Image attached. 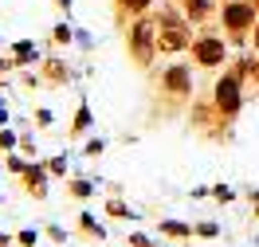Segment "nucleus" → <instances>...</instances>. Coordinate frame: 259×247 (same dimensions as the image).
Here are the masks:
<instances>
[{
	"mask_svg": "<svg viewBox=\"0 0 259 247\" xmlns=\"http://www.w3.org/2000/svg\"><path fill=\"white\" fill-rule=\"evenodd\" d=\"M157 86H161V98H165V102H173V106L189 102V98H193V67L185 63V59L169 63V67L161 71Z\"/></svg>",
	"mask_w": 259,
	"mask_h": 247,
	"instance_id": "nucleus-4",
	"label": "nucleus"
},
{
	"mask_svg": "<svg viewBox=\"0 0 259 247\" xmlns=\"http://www.w3.org/2000/svg\"><path fill=\"white\" fill-rule=\"evenodd\" d=\"M91 126H95V114H91V102H87V98H79V110H75L71 126H67V141H79V137H87V133H91Z\"/></svg>",
	"mask_w": 259,
	"mask_h": 247,
	"instance_id": "nucleus-9",
	"label": "nucleus"
},
{
	"mask_svg": "<svg viewBox=\"0 0 259 247\" xmlns=\"http://www.w3.org/2000/svg\"><path fill=\"white\" fill-rule=\"evenodd\" d=\"M236 196H240V192H236L232 184H212V200H216V204H232Z\"/></svg>",
	"mask_w": 259,
	"mask_h": 247,
	"instance_id": "nucleus-25",
	"label": "nucleus"
},
{
	"mask_svg": "<svg viewBox=\"0 0 259 247\" xmlns=\"http://www.w3.org/2000/svg\"><path fill=\"white\" fill-rule=\"evenodd\" d=\"M181 12L189 24H208L216 12V0H181Z\"/></svg>",
	"mask_w": 259,
	"mask_h": 247,
	"instance_id": "nucleus-11",
	"label": "nucleus"
},
{
	"mask_svg": "<svg viewBox=\"0 0 259 247\" xmlns=\"http://www.w3.org/2000/svg\"><path fill=\"white\" fill-rule=\"evenodd\" d=\"M126 51L130 63L138 71H149L153 59H157V16H134V24L126 28Z\"/></svg>",
	"mask_w": 259,
	"mask_h": 247,
	"instance_id": "nucleus-1",
	"label": "nucleus"
},
{
	"mask_svg": "<svg viewBox=\"0 0 259 247\" xmlns=\"http://www.w3.org/2000/svg\"><path fill=\"white\" fill-rule=\"evenodd\" d=\"M44 235H48V239H51L55 247H63L67 239H71V231H67L63 224H44Z\"/></svg>",
	"mask_w": 259,
	"mask_h": 247,
	"instance_id": "nucleus-23",
	"label": "nucleus"
},
{
	"mask_svg": "<svg viewBox=\"0 0 259 247\" xmlns=\"http://www.w3.org/2000/svg\"><path fill=\"white\" fill-rule=\"evenodd\" d=\"M126 243H130V247H161L157 239H153V235H146V231H130Z\"/></svg>",
	"mask_w": 259,
	"mask_h": 247,
	"instance_id": "nucleus-27",
	"label": "nucleus"
},
{
	"mask_svg": "<svg viewBox=\"0 0 259 247\" xmlns=\"http://www.w3.org/2000/svg\"><path fill=\"white\" fill-rule=\"evenodd\" d=\"M75 235H82V239H98V243H102V239H106V228L91 216V208H82V212L75 216Z\"/></svg>",
	"mask_w": 259,
	"mask_h": 247,
	"instance_id": "nucleus-12",
	"label": "nucleus"
},
{
	"mask_svg": "<svg viewBox=\"0 0 259 247\" xmlns=\"http://www.w3.org/2000/svg\"><path fill=\"white\" fill-rule=\"evenodd\" d=\"M232 71H236L243 82H255L259 86V55H240V59L232 63Z\"/></svg>",
	"mask_w": 259,
	"mask_h": 247,
	"instance_id": "nucleus-15",
	"label": "nucleus"
},
{
	"mask_svg": "<svg viewBox=\"0 0 259 247\" xmlns=\"http://www.w3.org/2000/svg\"><path fill=\"white\" fill-rule=\"evenodd\" d=\"M35 71H39V82H44V86H67V82H75V67L67 63L63 55H48Z\"/></svg>",
	"mask_w": 259,
	"mask_h": 247,
	"instance_id": "nucleus-6",
	"label": "nucleus"
},
{
	"mask_svg": "<svg viewBox=\"0 0 259 247\" xmlns=\"http://www.w3.org/2000/svg\"><path fill=\"white\" fill-rule=\"evenodd\" d=\"M16 149H20V133L12 126H4L0 130V153H16Z\"/></svg>",
	"mask_w": 259,
	"mask_h": 247,
	"instance_id": "nucleus-22",
	"label": "nucleus"
},
{
	"mask_svg": "<svg viewBox=\"0 0 259 247\" xmlns=\"http://www.w3.org/2000/svg\"><path fill=\"white\" fill-rule=\"evenodd\" d=\"M251 4H255V12H259V0H251Z\"/></svg>",
	"mask_w": 259,
	"mask_h": 247,
	"instance_id": "nucleus-35",
	"label": "nucleus"
},
{
	"mask_svg": "<svg viewBox=\"0 0 259 247\" xmlns=\"http://www.w3.org/2000/svg\"><path fill=\"white\" fill-rule=\"evenodd\" d=\"M0 173H4V161H0Z\"/></svg>",
	"mask_w": 259,
	"mask_h": 247,
	"instance_id": "nucleus-36",
	"label": "nucleus"
},
{
	"mask_svg": "<svg viewBox=\"0 0 259 247\" xmlns=\"http://www.w3.org/2000/svg\"><path fill=\"white\" fill-rule=\"evenodd\" d=\"M251 212H255V220H259V200H251Z\"/></svg>",
	"mask_w": 259,
	"mask_h": 247,
	"instance_id": "nucleus-34",
	"label": "nucleus"
},
{
	"mask_svg": "<svg viewBox=\"0 0 259 247\" xmlns=\"http://www.w3.org/2000/svg\"><path fill=\"white\" fill-rule=\"evenodd\" d=\"M12 59H16L20 67H39L44 63V59H39V47H35V39H16V43H12Z\"/></svg>",
	"mask_w": 259,
	"mask_h": 247,
	"instance_id": "nucleus-13",
	"label": "nucleus"
},
{
	"mask_svg": "<svg viewBox=\"0 0 259 247\" xmlns=\"http://www.w3.org/2000/svg\"><path fill=\"white\" fill-rule=\"evenodd\" d=\"M28 157H24V153H4V169H8V173H12V177H20V173H24V169H28Z\"/></svg>",
	"mask_w": 259,
	"mask_h": 247,
	"instance_id": "nucleus-21",
	"label": "nucleus"
},
{
	"mask_svg": "<svg viewBox=\"0 0 259 247\" xmlns=\"http://www.w3.org/2000/svg\"><path fill=\"white\" fill-rule=\"evenodd\" d=\"M259 12L251 0H228L224 8H220V24H224V35L232 39V43H243L247 39V32L259 24Z\"/></svg>",
	"mask_w": 259,
	"mask_h": 247,
	"instance_id": "nucleus-3",
	"label": "nucleus"
},
{
	"mask_svg": "<svg viewBox=\"0 0 259 247\" xmlns=\"http://www.w3.org/2000/svg\"><path fill=\"white\" fill-rule=\"evenodd\" d=\"M251 51H255V55H259V24H255V28H251Z\"/></svg>",
	"mask_w": 259,
	"mask_h": 247,
	"instance_id": "nucleus-32",
	"label": "nucleus"
},
{
	"mask_svg": "<svg viewBox=\"0 0 259 247\" xmlns=\"http://www.w3.org/2000/svg\"><path fill=\"white\" fill-rule=\"evenodd\" d=\"M102 212L110 216V220H138V216H142L138 208H130V204H126L122 196H110L106 204H102Z\"/></svg>",
	"mask_w": 259,
	"mask_h": 247,
	"instance_id": "nucleus-17",
	"label": "nucleus"
},
{
	"mask_svg": "<svg viewBox=\"0 0 259 247\" xmlns=\"http://www.w3.org/2000/svg\"><path fill=\"white\" fill-rule=\"evenodd\" d=\"M157 231H161V239H177V243H193L196 239V228L185 224V220H157Z\"/></svg>",
	"mask_w": 259,
	"mask_h": 247,
	"instance_id": "nucleus-10",
	"label": "nucleus"
},
{
	"mask_svg": "<svg viewBox=\"0 0 259 247\" xmlns=\"http://www.w3.org/2000/svg\"><path fill=\"white\" fill-rule=\"evenodd\" d=\"M39 235H44V228H20L12 239H16V247H35V243H39Z\"/></svg>",
	"mask_w": 259,
	"mask_h": 247,
	"instance_id": "nucleus-19",
	"label": "nucleus"
},
{
	"mask_svg": "<svg viewBox=\"0 0 259 247\" xmlns=\"http://www.w3.org/2000/svg\"><path fill=\"white\" fill-rule=\"evenodd\" d=\"M189 196H193V200H208V196H212V188H208V184H196Z\"/></svg>",
	"mask_w": 259,
	"mask_h": 247,
	"instance_id": "nucleus-31",
	"label": "nucleus"
},
{
	"mask_svg": "<svg viewBox=\"0 0 259 247\" xmlns=\"http://www.w3.org/2000/svg\"><path fill=\"white\" fill-rule=\"evenodd\" d=\"M16 59H12V55H0V75H8V71H16Z\"/></svg>",
	"mask_w": 259,
	"mask_h": 247,
	"instance_id": "nucleus-30",
	"label": "nucleus"
},
{
	"mask_svg": "<svg viewBox=\"0 0 259 247\" xmlns=\"http://www.w3.org/2000/svg\"><path fill=\"white\" fill-rule=\"evenodd\" d=\"M20 153H24L28 161H39V157H35V137L32 133H20Z\"/></svg>",
	"mask_w": 259,
	"mask_h": 247,
	"instance_id": "nucleus-28",
	"label": "nucleus"
},
{
	"mask_svg": "<svg viewBox=\"0 0 259 247\" xmlns=\"http://www.w3.org/2000/svg\"><path fill=\"white\" fill-rule=\"evenodd\" d=\"M102 153H106V137H91V141H87V145H82V157H102Z\"/></svg>",
	"mask_w": 259,
	"mask_h": 247,
	"instance_id": "nucleus-26",
	"label": "nucleus"
},
{
	"mask_svg": "<svg viewBox=\"0 0 259 247\" xmlns=\"http://www.w3.org/2000/svg\"><path fill=\"white\" fill-rule=\"evenodd\" d=\"M153 8V0H114V12L118 20H130V16H146Z\"/></svg>",
	"mask_w": 259,
	"mask_h": 247,
	"instance_id": "nucleus-16",
	"label": "nucleus"
},
{
	"mask_svg": "<svg viewBox=\"0 0 259 247\" xmlns=\"http://www.w3.org/2000/svg\"><path fill=\"white\" fill-rule=\"evenodd\" d=\"M8 247H16V243H8Z\"/></svg>",
	"mask_w": 259,
	"mask_h": 247,
	"instance_id": "nucleus-38",
	"label": "nucleus"
},
{
	"mask_svg": "<svg viewBox=\"0 0 259 247\" xmlns=\"http://www.w3.org/2000/svg\"><path fill=\"white\" fill-rule=\"evenodd\" d=\"M44 165H48V173H51V177H63V181H67V169H71L67 153H55V157H48Z\"/></svg>",
	"mask_w": 259,
	"mask_h": 247,
	"instance_id": "nucleus-18",
	"label": "nucleus"
},
{
	"mask_svg": "<svg viewBox=\"0 0 259 247\" xmlns=\"http://www.w3.org/2000/svg\"><path fill=\"white\" fill-rule=\"evenodd\" d=\"M193 47L189 28H157V55H185Z\"/></svg>",
	"mask_w": 259,
	"mask_h": 247,
	"instance_id": "nucleus-8",
	"label": "nucleus"
},
{
	"mask_svg": "<svg viewBox=\"0 0 259 247\" xmlns=\"http://www.w3.org/2000/svg\"><path fill=\"white\" fill-rule=\"evenodd\" d=\"M48 184H51V173H48L44 161H32L24 173H20V188H24L32 200H48Z\"/></svg>",
	"mask_w": 259,
	"mask_h": 247,
	"instance_id": "nucleus-7",
	"label": "nucleus"
},
{
	"mask_svg": "<svg viewBox=\"0 0 259 247\" xmlns=\"http://www.w3.org/2000/svg\"><path fill=\"white\" fill-rule=\"evenodd\" d=\"M193 228H196V239H220V224L216 220H200Z\"/></svg>",
	"mask_w": 259,
	"mask_h": 247,
	"instance_id": "nucleus-24",
	"label": "nucleus"
},
{
	"mask_svg": "<svg viewBox=\"0 0 259 247\" xmlns=\"http://www.w3.org/2000/svg\"><path fill=\"white\" fill-rule=\"evenodd\" d=\"M71 39H75L71 24H55V28H51V43H55V47H71Z\"/></svg>",
	"mask_w": 259,
	"mask_h": 247,
	"instance_id": "nucleus-20",
	"label": "nucleus"
},
{
	"mask_svg": "<svg viewBox=\"0 0 259 247\" xmlns=\"http://www.w3.org/2000/svg\"><path fill=\"white\" fill-rule=\"evenodd\" d=\"M55 4H59V8H63L67 16H71V8H75V0H55Z\"/></svg>",
	"mask_w": 259,
	"mask_h": 247,
	"instance_id": "nucleus-33",
	"label": "nucleus"
},
{
	"mask_svg": "<svg viewBox=\"0 0 259 247\" xmlns=\"http://www.w3.org/2000/svg\"><path fill=\"white\" fill-rule=\"evenodd\" d=\"M189 55H193V63L200 71H220L228 63V39H220V35H196Z\"/></svg>",
	"mask_w": 259,
	"mask_h": 247,
	"instance_id": "nucleus-5",
	"label": "nucleus"
},
{
	"mask_svg": "<svg viewBox=\"0 0 259 247\" xmlns=\"http://www.w3.org/2000/svg\"><path fill=\"white\" fill-rule=\"evenodd\" d=\"M51 122H55V110H48V106H39V110H35V126H39V130H48Z\"/></svg>",
	"mask_w": 259,
	"mask_h": 247,
	"instance_id": "nucleus-29",
	"label": "nucleus"
},
{
	"mask_svg": "<svg viewBox=\"0 0 259 247\" xmlns=\"http://www.w3.org/2000/svg\"><path fill=\"white\" fill-rule=\"evenodd\" d=\"M95 188H98V184L91 181V177H82V173H79V177H67V196H71V200H79V204L95 196Z\"/></svg>",
	"mask_w": 259,
	"mask_h": 247,
	"instance_id": "nucleus-14",
	"label": "nucleus"
},
{
	"mask_svg": "<svg viewBox=\"0 0 259 247\" xmlns=\"http://www.w3.org/2000/svg\"><path fill=\"white\" fill-rule=\"evenodd\" d=\"M0 204H4V192H0Z\"/></svg>",
	"mask_w": 259,
	"mask_h": 247,
	"instance_id": "nucleus-37",
	"label": "nucleus"
},
{
	"mask_svg": "<svg viewBox=\"0 0 259 247\" xmlns=\"http://www.w3.org/2000/svg\"><path fill=\"white\" fill-rule=\"evenodd\" d=\"M212 106L220 110V118H224L228 126L240 118V110H243V79L232 71V67L212 82Z\"/></svg>",
	"mask_w": 259,
	"mask_h": 247,
	"instance_id": "nucleus-2",
	"label": "nucleus"
}]
</instances>
